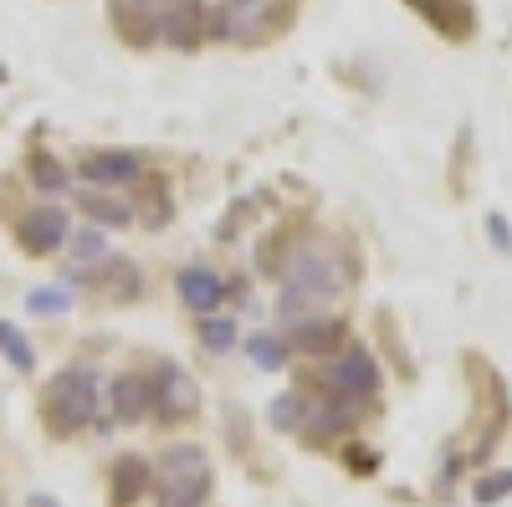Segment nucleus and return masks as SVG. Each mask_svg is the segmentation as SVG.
Segmentation results:
<instances>
[{"label": "nucleus", "mask_w": 512, "mask_h": 507, "mask_svg": "<svg viewBox=\"0 0 512 507\" xmlns=\"http://www.w3.org/2000/svg\"><path fill=\"white\" fill-rule=\"evenodd\" d=\"M338 292H349V262L338 257L333 246L308 241L287 257V267H282V318L308 313L313 303H333Z\"/></svg>", "instance_id": "1"}, {"label": "nucleus", "mask_w": 512, "mask_h": 507, "mask_svg": "<svg viewBox=\"0 0 512 507\" xmlns=\"http://www.w3.org/2000/svg\"><path fill=\"white\" fill-rule=\"evenodd\" d=\"M41 415H47V426L57 436H77L98 415V374L82 364L57 369L47 379V390H41Z\"/></svg>", "instance_id": "2"}, {"label": "nucleus", "mask_w": 512, "mask_h": 507, "mask_svg": "<svg viewBox=\"0 0 512 507\" xmlns=\"http://www.w3.org/2000/svg\"><path fill=\"white\" fill-rule=\"evenodd\" d=\"M210 497V456L200 446H169L159 456V507H205Z\"/></svg>", "instance_id": "3"}, {"label": "nucleus", "mask_w": 512, "mask_h": 507, "mask_svg": "<svg viewBox=\"0 0 512 507\" xmlns=\"http://www.w3.org/2000/svg\"><path fill=\"white\" fill-rule=\"evenodd\" d=\"M323 390L338 395V400H349V405H364L369 395H379V364L369 349H338L323 369Z\"/></svg>", "instance_id": "4"}, {"label": "nucleus", "mask_w": 512, "mask_h": 507, "mask_svg": "<svg viewBox=\"0 0 512 507\" xmlns=\"http://www.w3.org/2000/svg\"><path fill=\"white\" fill-rule=\"evenodd\" d=\"M149 379H154V415L159 420H190V415H200V385L190 379L185 364H159Z\"/></svg>", "instance_id": "5"}, {"label": "nucleus", "mask_w": 512, "mask_h": 507, "mask_svg": "<svg viewBox=\"0 0 512 507\" xmlns=\"http://www.w3.org/2000/svg\"><path fill=\"white\" fill-rule=\"evenodd\" d=\"M67 236H72L67 210H62V205H52V200L31 205L26 216L16 221V241L31 251V257H52V251H62V246H67Z\"/></svg>", "instance_id": "6"}, {"label": "nucleus", "mask_w": 512, "mask_h": 507, "mask_svg": "<svg viewBox=\"0 0 512 507\" xmlns=\"http://www.w3.org/2000/svg\"><path fill=\"white\" fill-rule=\"evenodd\" d=\"M344 338H349V328L338 318H297L282 344H287V354H303V359H333L344 349Z\"/></svg>", "instance_id": "7"}, {"label": "nucleus", "mask_w": 512, "mask_h": 507, "mask_svg": "<svg viewBox=\"0 0 512 507\" xmlns=\"http://www.w3.org/2000/svg\"><path fill=\"white\" fill-rule=\"evenodd\" d=\"M108 410L118 426H139V420L154 415V379L144 369H128L108 385Z\"/></svg>", "instance_id": "8"}, {"label": "nucleus", "mask_w": 512, "mask_h": 507, "mask_svg": "<svg viewBox=\"0 0 512 507\" xmlns=\"http://www.w3.org/2000/svg\"><path fill=\"white\" fill-rule=\"evenodd\" d=\"M82 180L93 190H123V185L144 180V159L134 149H98L82 159Z\"/></svg>", "instance_id": "9"}, {"label": "nucleus", "mask_w": 512, "mask_h": 507, "mask_svg": "<svg viewBox=\"0 0 512 507\" xmlns=\"http://www.w3.org/2000/svg\"><path fill=\"white\" fill-rule=\"evenodd\" d=\"M159 41H169V47H200L205 41V0H180V6H169L159 16Z\"/></svg>", "instance_id": "10"}, {"label": "nucleus", "mask_w": 512, "mask_h": 507, "mask_svg": "<svg viewBox=\"0 0 512 507\" xmlns=\"http://www.w3.org/2000/svg\"><path fill=\"white\" fill-rule=\"evenodd\" d=\"M175 292H180V303L185 308H195V313H210L221 298H226V282H221V272H210V267H200V262H190V267H180L175 272Z\"/></svg>", "instance_id": "11"}, {"label": "nucleus", "mask_w": 512, "mask_h": 507, "mask_svg": "<svg viewBox=\"0 0 512 507\" xmlns=\"http://www.w3.org/2000/svg\"><path fill=\"white\" fill-rule=\"evenodd\" d=\"M149 482H154V472L144 456H118L113 461V507H134L149 492Z\"/></svg>", "instance_id": "12"}, {"label": "nucleus", "mask_w": 512, "mask_h": 507, "mask_svg": "<svg viewBox=\"0 0 512 507\" xmlns=\"http://www.w3.org/2000/svg\"><path fill=\"white\" fill-rule=\"evenodd\" d=\"M77 205L88 210L93 226H128V221H134V205H123V200L108 195V190H82Z\"/></svg>", "instance_id": "13"}, {"label": "nucleus", "mask_w": 512, "mask_h": 507, "mask_svg": "<svg viewBox=\"0 0 512 507\" xmlns=\"http://www.w3.org/2000/svg\"><path fill=\"white\" fill-rule=\"evenodd\" d=\"M26 175H31V185H36V190H47V195L67 190V164H62V159H52V154H31Z\"/></svg>", "instance_id": "14"}, {"label": "nucleus", "mask_w": 512, "mask_h": 507, "mask_svg": "<svg viewBox=\"0 0 512 507\" xmlns=\"http://www.w3.org/2000/svg\"><path fill=\"white\" fill-rule=\"evenodd\" d=\"M200 344H205L210 354H226V349L236 344V323H231V318H210V313H205V323H200Z\"/></svg>", "instance_id": "15"}, {"label": "nucleus", "mask_w": 512, "mask_h": 507, "mask_svg": "<svg viewBox=\"0 0 512 507\" xmlns=\"http://www.w3.org/2000/svg\"><path fill=\"white\" fill-rule=\"evenodd\" d=\"M246 354L262 364V369H282L287 364V344H282V338H272V333H256L251 344H246Z\"/></svg>", "instance_id": "16"}, {"label": "nucleus", "mask_w": 512, "mask_h": 507, "mask_svg": "<svg viewBox=\"0 0 512 507\" xmlns=\"http://www.w3.org/2000/svg\"><path fill=\"white\" fill-rule=\"evenodd\" d=\"M0 354H6L16 369H36V349L26 344V338H21L11 323H0Z\"/></svg>", "instance_id": "17"}, {"label": "nucleus", "mask_w": 512, "mask_h": 507, "mask_svg": "<svg viewBox=\"0 0 512 507\" xmlns=\"http://www.w3.org/2000/svg\"><path fill=\"white\" fill-rule=\"evenodd\" d=\"M67 241H72V251H77L82 262H98V257H103V246H108V241H103V226H82V231L67 236Z\"/></svg>", "instance_id": "18"}, {"label": "nucleus", "mask_w": 512, "mask_h": 507, "mask_svg": "<svg viewBox=\"0 0 512 507\" xmlns=\"http://www.w3.org/2000/svg\"><path fill=\"white\" fill-rule=\"evenodd\" d=\"M512 492V472H497V477H482L477 482V502H502Z\"/></svg>", "instance_id": "19"}, {"label": "nucleus", "mask_w": 512, "mask_h": 507, "mask_svg": "<svg viewBox=\"0 0 512 507\" xmlns=\"http://www.w3.org/2000/svg\"><path fill=\"white\" fill-rule=\"evenodd\" d=\"M67 292H31V313H67Z\"/></svg>", "instance_id": "20"}, {"label": "nucleus", "mask_w": 512, "mask_h": 507, "mask_svg": "<svg viewBox=\"0 0 512 507\" xmlns=\"http://www.w3.org/2000/svg\"><path fill=\"white\" fill-rule=\"evenodd\" d=\"M128 6H134V11H144V16H154V21H159V16H164L169 6H180V0H128Z\"/></svg>", "instance_id": "21"}]
</instances>
